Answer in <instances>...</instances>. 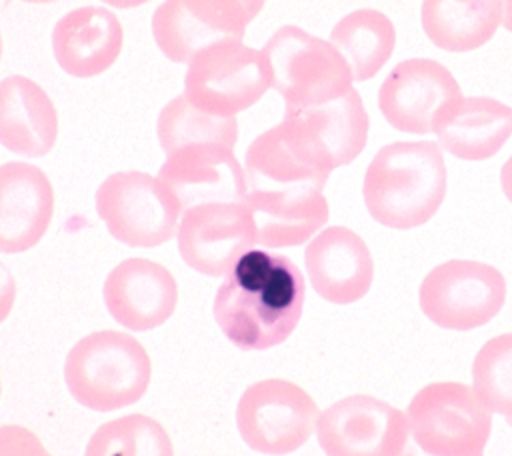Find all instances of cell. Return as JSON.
Masks as SVG:
<instances>
[{"label": "cell", "mask_w": 512, "mask_h": 456, "mask_svg": "<svg viewBox=\"0 0 512 456\" xmlns=\"http://www.w3.org/2000/svg\"><path fill=\"white\" fill-rule=\"evenodd\" d=\"M122 44V24L104 6L74 8L52 28L54 60L72 78L104 74L118 60Z\"/></svg>", "instance_id": "obj_19"}, {"label": "cell", "mask_w": 512, "mask_h": 456, "mask_svg": "<svg viewBox=\"0 0 512 456\" xmlns=\"http://www.w3.org/2000/svg\"><path fill=\"white\" fill-rule=\"evenodd\" d=\"M264 4L266 0H164L150 20L152 38L170 62L188 64L210 44L244 40Z\"/></svg>", "instance_id": "obj_12"}, {"label": "cell", "mask_w": 512, "mask_h": 456, "mask_svg": "<svg viewBox=\"0 0 512 456\" xmlns=\"http://www.w3.org/2000/svg\"><path fill=\"white\" fill-rule=\"evenodd\" d=\"M330 42L348 62L354 80L374 78L396 46L392 20L376 8H358L342 16L330 30Z\"/></svg>", "instance_id": "obj_25"}, {"label": "cell", "mask_w": 512, "mask_h": 456, "mask_svg": "<svg viewBox=\"0 0 512 456\" xmlns=\"http://www.w3.org/2000/svg\"><path fill=\"white\" fill-rule=\"evenodd\" d=\"M58 138V112L32 78L12 74L0 80V144L18 156H46Z\"/></svg>", "instance_id": "obj_20"}, {"label": "cell", "mask_w": 512, "mask_h": 456, "mask_svg": "<svg viewBox=\"0 0 512 456\" xmlns=\"http://www.w3.org/2000/svg\"><path fill=\"white\" fill-rule=\"evenodd\" d=\"M0 58H2V36H0Z\"/></svg>", "instance_id": "obj_35"}, {"label": "cell", "mask_w": 512, "mask_h": 456, "mask_svg": "<svg viewBox=\"0 0 512 456\" xmlns=\"http://www.w3.org/2000/svg\"><path fill=\"white\" fill-rule=\"evenodd\" d=\"M512 136V106L490 96H464L454 116L436 132L440 148L466 162L488 160Z\"/></svg>", "instance_id": "obj_22"}, {"label": "cell", "mask_w": 512, "mask_h": 456, "mask_svg": "<svg viewBox=\"0 0 512 456\" xmlns=\"http://www.w3.org/2000/svg\"><path fill=\"white\" fill-rule=\"evenodd\" d=\"M20 2H26V4H50V2H56V0H20Z\"/></svg>", "instance_id": "obj_34"}, {"label": "cell", "mask_w": 512, "mask_h": 456, "mask_svg": "<svg viewBox=\"0 0 512 456\" xmlns=\"http://www.w3.org/2000/svg\"><path fill=\"white\" fill-rule=\"evenodd\" d=\"M272 70V88L282 96L284 110H304L342 98L354 76L330 40L300 26H280L264 44Z\"/></svg>", "instance_id": "obj_5"}, {"label": "cell", "mask_w": 512, "mask_h": 456, "mask_svg": "<svg viewBox=\"0 0 512 456\" xmlns=\"http://www.w3.org/2000/svg\"><path fill=\"white\" fill-rule=\"evenodd\" d=\"M104 4L112 6V8H120V10H130V8H138L142 4H148L150 0H102Z\"/></svg>", "instance_id": "obj_32"}, {"label": "cell", "mask_w": 512, "mask_h": 456, "mask_svg": "<svg viewBox=\"0 0 512 456\" xmlns=\"http://www.w3.org/2000/svg\"><path fill=\"white\" fill-rule=\"evenodd\" d=\"M94 202L108 232L132 248H154L174 238L182 214L170 188L158 176L140 170L106 176Z\"/></svg>", "instance_id": "obj_7"}, {"label": "cell", "mask_w": 512, "mask_h": 456, "mask_svg": "<svg viewBox=\"0 0 512 456\" xmlns=\"http://www.w3.org/2000/svg\"><path fill=\"white\" fill-rule=\"evenodd\" d=\"M0 456H52L40 438L20 426V424H2L0 426Z\"/></svg>", "instance_id": "obj_29"}, {"label": "cell", "mask_w": 512, "mask_h": 456, "mask_svg": "<svg viewBox=\"0 0 512 456\" xmlns=\"http://www.w3.org/2000/svg\"><path fill=\"white\" fill-rule=\"evenodd\" d=\"M272 88V70L264 50L242 40H222L200 50L186 68V100L220 118L254 106Z\"/></svg>", "instance_id": "obj_6"}, {"label": "cell", "mask_w": 512, "mask_h": 456, "mask_svg": "<svg viewBox=\"0 0 512 456\" xmlns=\"http://www.w3.org/2000/svg\"><path fill=\"white\" fill-rule=\"evenodd\" d=\"M500 186H502L504 196L512 202V154L500 168Z\"/></svg>", "instance_id": "obj_31"}, {"label": "cell", "mask_w": 512, "mask_h": 456, "mask_svg": "<svg viewBox=\"0 0 512 456\" xmlns=\"http://www.w3.org/2000/svg\"><path fill=\"white\" fill-rule=\"evenodd\" d=\"M164 156L158 178L170 188L182 210L202 202L244 200V168L236 160L234 148L188 144Z\"/></svg>", "instance_id": "obj_17"}, {"label": "cell", "mask_w": 512, "mask_h": 456, "mask_svg": "<svg viewBox=\"0 0 512 456\" xmlns=\"http://www.w3.org/2000/svg\"><path fill=\"white\" fill-rule=\"evenodd\" d=\"M54 216V188L46 172L28 162L0 166V252L34 248Z\"/></svg>", "instance_id": "obj_18"}, {"label": "cell", "mask_w": 512, "mask_h": 456, "mask_svg": "<svg viewBox=\"0 0 512 456\" xmlns=\"http://www.w3.org/2000/svg\"><path fill=\"white\" fill-rule=\"evenodd\" d=\"M472 388L492 414L512 420V332L480 346L472 362Z\"/></svg>", "instance_id": "obj_28"}, {"label": "cell", "mask_w": 512, "mask_h": 456, "mask_svg": "<svg viewBox=\"0 0 512 456\" xmlns=\"http://www.w3.org/2000/svg\"><path fill=\"white\" fill-rule=\"evenodd\" d=\"M16 302V282L12 272L0 262V324L8 318L12 312V306Z\"/></svg>", "instance_id": "obj_30"}, {"label": "cell", "mask_w": 512, "mask_h": 456, "mask_svg": "<svg viewBox=\"0 0 512 456\" xmlns=\"http://www.w3.org/2000/svg\"><path fill=\"white\" fill-rule=\"evenodd\" d=\"M304 266L314 292L332 304L362 300L374 280L368 244L346 226L320 230L304 250Z\"/></svg>", "instance_id": "obj_16"}, {"label": "cell", "mask_w": 512, "mask_h": 456, "mask_svg": "<svg viewBox=\"0 0 512 456\" xmlns=\"http://www.w3.org/2000/svg\"><path fill=\"white\" fill-rule=\"evenodd\" d=\"M426 38L446 52H472L492 40L504 22V0H422Z\"/></svg>", "instance_id": "obj_23"}, {"label": "cell", "mask_w": 512, "mask_h": 456, "mask_svg": "<svg viewBox=\"0 0 512 456\" xmlns=\"http://www.w3.org/2000/svg\"><path fill=\"white\" fill-rule=\"evenodd\" d=\"M178 252L204 276H226L238 258L258 246V230L244 200H220L188 206L180 214Z\"/></svg>", "instance_id": "obj_13"}, {"label": "cell", "mask_w": 512, "mask_h": 456, "mask_svg": "<svg viewBox=\"0 0 512 456\" xmlns=\"http://www.w3.org/2000/svg\"><path fill=\"white\" fill-rule=\"evenodd\" d=\"M502 26L512 32V0H504V22Z\"/></svg>", "instance_id": "obj_33"}, {"label": "cell", "mask_w": 512, "mask_h": 456, "mask_svg": "<svg viewBox=\"0 0 512 456\" xmlns=\"http://www.w3.org/2000/svg\"><path fill=\"white\" fill-rule=\"evenodd\" d=\"M464 100L454 74L432 58H406L384 78L378 108L400 132L436 134Z\"/></svg>", "instance_id": "obj_11"}, {"label": "cell", "mask_w": 512, "mask_h": 456, "mask_svg": "<svg viewBox=\"0 0 512 456\" xmlns=\"http://www.w3.org/2000/svg\"><path fill=\"white\" fill-rule=\"evenodd\" d=\"M408 440L400 456H484L492 412L464 382H432L408 408Z\"/></svg>", "instance_id": "obj_4"}, {"label": "cell", "mask_w": 512, "mask_h": 456, "mask_svg": "<svg viewBox=\"0 0 512 456\" xmlns=\"http://www.w3.org/2000/svg\"><path fill=\"white\" fill-rule=\"evenodd\" d=\"M156 136L164 154L188 144H220L234 148L238 140L236 118H220L192 106L184 94L172 98L158 114Z\"/></svg>", "instance_id": "obj_26"}, {"label": "cell", "mask_w": 512, "mask_h": 456, "mask_svg": "<svg viewBox=\"0 0 512 456\" xmlns=\"http://www.w3.org/2000/svg\"><path fill=\"white\" fill-rule=\"evenodd\" d=\"M294 112L328 154L334 170L350 164L366 146L370 118L360 94L352 88L338 100Z\"/></svg>", "instance_id": "obj_24"}, {"label": "cell", "mask_w": 512, "mask_h": 456, "mask_svg": "<svg viewBox=\"0 0 512 456\" xmlns=\"http://www.w3.org/2000/svg\"><path fill=\"white\" fill-rule=\"evenodd\" d=\"M84 456H174L164 426L146 414H126L100 424Z\"/></svg>", "instance_id": "obj_27"}, {"label": "cell", "mask_w": 512, "mask_h": 456, "mask_svg": "<svg viewBox=\"0 0 512 456\" xmlns=\"http://www.w3.org/2000/svg\"><path fill=\"white\" fill-rule=\"evenodd\" d=\"M0 390H2V388H0Z\"/></svg>", "instance_id": "obj_36"}, {"label": "cell", "mask_w": 512, "mask_h": 456, "mask_svg": "<svg viewBox=\"0 0 512 456\" xmlns=\"http://www.w3.org/2000/svg\"><path fill=\"white\" fill-rule=\"evenodd\" d=\"M444 154L432 140H402L382 146L370 160L362 198L382 226L410 230L426 224L446 198Z\"/></svg>", "instance_id": "obj_2"}, {"label": "cell", "mask_w": 512, "mask_h": 456, "mask_svg": "<svg viewBox=\"0 0 512 456\" xmlns=\"http://www.w3.org/2000/svg\"><path fill=\"white\" fill-rule=\"evenodd\" d=\"M318 406L298 384L284 378H266L250 384L236 406V426L248 448L284 456L316 430Z\"/></svg>", "instance_id": "obj_9"}, {"label": "cell", "mask_w": 512, "mask_h": 456, "mask_svg": "<svg viewBox=\"0 0 512 456\" xmlns=\"http://www.w3.org/2000/svg\"><path fill=\"white\" fill-rule=\"evenodd\" d=\"M334 170L328 154L294 114L258 134L244 152L246 190H324Z\"/></svg>", "instance_id": "obj_10"}, {"label": "cell", "mask_w": 512, "mask_h": 456, "mask_svg": "<svg viewBox=\"0 0 512 456\" xmlns=\"http://www.w3.org/2000/svg\"><path fill=\"white\" fill-rule=\"evenodd\" d=\"M152 362L130 334L96 330L80 338L66 356L64 380L72 398L96 412L136 404L148 390Z\"/></svg>", "instance_id": "obj_3"}, {"label": "cell", "mask_w": 512, "mask_h": 456, "mask_svg": "<svg viewBox=\"0 0 512 456\" xmlns=\"http://www.w3.org/2000/svg\"><path fill=\"white\" fill-rule=\"evenodd\" d=\"M316 438L326 456H400L408 440L406 412L370 396H346L318 414Z\"/></svg>", "instance_id": "obj_14"}, {"label": "cell", "mask_w": 512, "mask_h": 456, "mask_svg": "<svg viewBox=\"0 0 512 456\" xmlns=\"http://www.w3.org/2000/svg\"><path fill=\"white\" fill-rule=\"evenodd\" d=\"M102 298L120 326L146 332L174 314L178 286L166 266L148 258H126L108 272Z\"/></svg>", "instance_id": "obj_15"}, {"label": "cell", "mask_w": 512, "mask_h": 456, "mask_svg": "<svg viewBox=\"0 0 512 456\" xmlns=\"http://www.w3.org/2000/svg\"><path fill=\"white\" fill-rule=\"evenodd\" d=\"M304 276L292 258L254 246L218 286L212 312L222 334L240 350L282 344L304 310Z\"/></svg>", "instance_id": "obj_1"}, {"label": "cell", "mask_w": 512, "mask_h": 456, "mask_svg": "<svg viewBox=\"0 0 512 456\" xmlns=\"http://www.w3.org/2000/svg\"><path fill=\"white\" fill-rule=\"evenodd\" d=\"M244 202L254 216L258 246L278 250L312 240L328 222L330 208L322 190H246Z\"/></svg>", "instance_id": "obj_21"}, {"label": "cell", "mask_w": 512, "mask_h": 456, "mask_svg": "<svg viewBox=\"0 0 512 456\" xmlns=\"http://www.w3.org/2000/svg\"><path fill=\"white\" fill-rule=\"evenodd\" d=\"M506 280L502 272L478 260H446L422 280L418 302L422 314L444 330L468 332L488 324L502 310Z\"/></svg>", "instance_id": "obj_8"}]
</instances>
